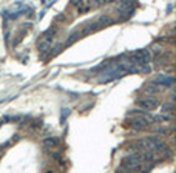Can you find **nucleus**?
<instances>
[{"label":"nucleus","instance_id":"obj_6","mask_svg":"<svg viewBox=\"0 0 176 173\" xmlns=\"http://www.w3.org/2000/svg\"><path fill=\"white\" fill-rule=\"evenodd\" d=\"M156 84H161V85H168V87H171L173 85V77H167V76H164V77H159L158 81H156Z\"/></svg>","mask_w":176,"mask_h":173},{"label":"nucleus","instance_id":"obj_5","mask_svg":"<svg viewBox=\"0 0 176 173\" xmlns=\"http://www.w3.org/2000/svg\"><path fill=\"white\" fill-rule=\"evenodd\" d=\"M96 22L99 23V27H100V28H104V27H108V25H111L114 20H113L110 16H107V14H105V16H102V17H99Z\"/></svg>","mask_w":176,"mask_h":173},{"label":"nucleus","instance_id":"obj_9","mask_svg":"<svg viewBox=\"0 0 176 173\" xmlns=\"http://www.w3.org/2000/svg\"><path fill=\"white\" fill-rule=\"evenodd\" d=\"M43 173H56V171H54L51 167H48V168H45V170H43Z\"/></svg>","mask_w":176,"mask_h":173},{"label":"nucleus","instance_id":"obj_2","mask_svg":"<svg viewBox=\"0 0 176 173\" xmlns=\"http://www.w3.org/2000/svg\"><path fill=\"white\" fill-rule=\"evenodd\" d=\"M131 60H133V65H147L150 62V53L147 49H142V51H136L133 53L131 56Z\"/></svg>","mask_w":176,"mask_h":173},{"label":"nucleus","instance_id":"obj_3","mask_svg":"<svg viewBox=\"0 0 176 173\" xmlns=\"http://www.w3.org/2000/svg\"><path fill=\"white\" fill-rule=\"evenodd\" d=\"M148 125H150V124L145 121L144 114L142 116H136V117L128 121V127H133L135 130H145V128H148Z\"/></svg>","mask_w":176,"mask_h":173},{"label":"nucleus","instance_id":"obj_7","mask_svg":"<svg viewBox=\"0 0 176 173\" xmlns=\"http://www.w3.org/2000/svg\"><path fill=\"white\" fill-rule=\"evenodd\" d=\"M59 144V139L57 138H46L45 141H43V145L45 147H56Z\"/></svg>","mask_w":176,"mask_h":173},{"label":"nucleus","instance_id":"obj_4","mask_svg":"<svg viewBox=\"0 0 176 173\" xmlns=\"http://www.w3.org/2000/svg\"><path fill=\"white\" fill-rule=\"evenodd\" d=\"M73 6H76L79 13H87L91 9V3L90 2H73Z\"/></svg>","mask_w":176,"mask_h":173},{"label":"nucleus","instance_id":"obj_8","mask_svg":"<svg viewBox=\"0 0 176 173\" xmlns=\"http://www.w3.org/2000/svg\"><path fill=\"white\" fill-rule=\"evenodd\" d=\"M162 111H171V105L170 104H165V105H162Z\"/></svg>","mask_w":176,"mask_h":173},{"label":"nucleus","instance_id":"obj_1","mask_svg":"<svg viewBox=\"0 0 176 173\" xmlns=\"http://www.w3.org/2000/svg\"><path fill=\"white\" fill-rule=\"evenodd\" d=\"M136 104L145 110H153L159 105V101L155 97V96H147V97H142V99H138Z\"/></svg>","mask_w":176,"mask_h":173}]
</instances>
